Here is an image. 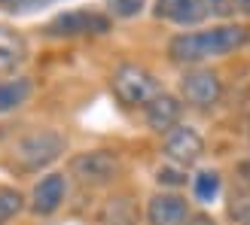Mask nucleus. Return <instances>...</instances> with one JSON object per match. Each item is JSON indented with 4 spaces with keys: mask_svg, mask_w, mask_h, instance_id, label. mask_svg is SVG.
I'll return each mask as SVG.
<instances>
[{
    "mask_svg": "<svg viewBox=\"0 0 250 225\" xmlns=\"http://www.w3.org/2000/svg\"><path fill=\"white\" fill-rule=\"evenodd\" d=\"M156 180H159V186H171V189H177V186H183V183H186V168L165 165V168H159Z\"/></svg>",
    "mask_w": 250,
    "mask_h": 225,
    "instance_id": "nucleus-18",
    "label": "nucleus"
},
{
    "mask_svg": "<svg viewBox=\"0 0 250 225\" xmlns=\"http://www.w3.org/2000/svg\"><path fill=\"white\" fill-rule=\"evenodd\" d=\"M238 180H241V189L250 192V158L238 161Z\"/></svg>",
    "mask_w": 250,
    "mask_h": 225,
    "instance_id": "nucleus-20",
    "label": "nucleus"
},
{
    "mask_svg": "<svg viewBox=\"0 0 250 225\" xmlns=\"http://www.w3.org/2000/svg\"><path fill=\"white\" fill-rule=\"evenodd\" d=\"M144 3L146 0H107V9L116 19H134L144 12Z\"/></svg>",
    "mask_w": 250,
    "mask_h": 225,
    "instance_id": "nucleus-17",
    "label": "nucleus"
},
{
    "mask_svg": "<svg viewBox=\"0 0 250 225\" xmlns=\"http://www.w3.org/2000/svg\"><path fill=\"white\" fill-rule=\"evenodd\" d=\"M162 149H165V158L171 165L189 168V165H195V161L202 158L205 140L198 137L195 128H189V125H174V128L165 134V140H162Z\"/></svg>",
    "mask_w": 250,
    "mask_h": 225,
    "instance_id": "nucleus-8",
    "label": "nucleus"
},
{
    "mask_svg": "<svg viewBox=\"0 0 250 225\" xmlns=\"http://www.w3.org/2000/svg\"><path fill=\"white\" fill-rule=\"evenodd\" d=\"M250 40V28L244 24H217L208 31L180 34L168 43V55L174 64H202L208 58H223L241 49Z\"/></svg>",
    "mask_w": 250,
    "mask_h": 225,
    "instance_id": "nucleus-1",
    "label": "nucleus"
},
{
    "mask_svg": "<svg viewBox=\"0 0 250 225\" xmlns=\"http://www.w3.org/2000/svg\"><path fill=\"white\" fill-rule=\"evenodd\" d=\"M223 189V180H220V173L217 170H202V173H195V180H192V192L198 201H214V198L220 195Z\"/></svg>",
    "mask_w": 250,
    "mask_h": 225,
    "instance_id": "nucleus-14",
    "label": "nucleus"
},
{
    "mask_svg": "<svg viewBox=\"0 0 250 225\" xmlns=\"http://www.w3.org/2000/svg\"><path fill=\"white\" fill-rule=\"evenodd\" d=\"M64 146H67V140L58 131H49V128L31 131L16 143V149H12V165L21 173H37V170L52 165V161L64 152Z\"/></svg>",
    "mask_w": 250,
    "mask_h": 225,
    "instance_id": "nucleus-2",
    "label": "nucleus"
},
{
    "mask_svg": "<svg viewBox=\"0 0 250 225\" xmlns=\"http://www.w3.org/2000/svg\"><path fill=\"white\" fill-rule=\"evenodd\" d=\"M64 195H67V177L64 173H46L31 192V210L37 216H52L55 210L64 204Z\"/></svg>",
    "mask_w": 250,
    "mask_h": 225,
    "instance_id": "nucleus-10",
    "label": "nucleus"
},
{
    "mask_svg": "<svg viewBox=\"0 0 250 225\" xmlns=\"http://www.w3.org/2000/svg\"><path fill=\"white\" fill-rule=\"evenodd\" d=\"M229 3L238 9V12H244V16H250V0H229Z\"/></svg>",
    "mask_w": 250,
    "mask_h": 225,
    "instance_id": "nucleus-21",
    "label": "nucleus"
},
{
    "mask_svg": "<svg viewBox=\"0 0 250 225\" xmlns=\"http://www.w3.org/2000/svg\"><path fill=\"white\" fill-rule=\"evenodd\" d=\"M226 213L235 225H250V192L247 189H238V192L229 195Z\"/></svg>",
    "mask_w": 250,
    "mask_h": 225,
    "instance_id": "nucleus-16",
    "label": "nucleus"
},
{
    "mask_svg": "<svg viewBox=\"0 0 250 225\" xmlns=\"http://www.w3.org/2000/svg\"><path fill=\"white\" fill-rule=\"evenodd\" d=\"M189 201L177 192H159L146 204V225H189Z\"/></svg>",
    "mask_w": 250,
    "mask_h": 225,
    "instance_id": "nucleus-9",
    "label": "nucleus"
},
{
    "mask_svg": "<svg viewBox=\"0 0 250 225\" xmlns=\"http://www.w3.org/2000/svg\"><path fill=\"white\" fill-rule=\"evenodd\" d=\"M31 92H34V82L28 76H16V79L0 82V116H3V112L19 110L21 104H28Z\"/></svg>",
    "mask_w": 250,
    "mask_h": 225,
    "instance_id": "nucleus-12",
    "label": "nucleus"
},
{
    "mask_svg": "<svg viewBox=\"0 0 250 225\" xmlns=\"http://www.w3.org/2000/svg\"><path fill=\"white\" fill-rule=\"evenodd\" d=\"M107 31H110V16L95 9H70L46 24L49 37H85V34H107Z\"/></svg>",
    "mask_w": 250,
    "mask_h": 225,
    "instance_id": "nucleus-6",
    "label": "nucleus"
},
{
    "mask_svg": "<svg viewBox=\"0 0 250 225\" xmlns=\"http://www.w3.org/2000/svg\"><path fill=\"white\" fill-rule=\"evenodd\" d=\"M9 12H31L37 6H46V3H52V0H0Z\"/></svg>",
    "mask_w": 250,
    "mask_h": 225,
    "instance_id": "nucleus-19",
    "label": "nucleus"
},
{
    "mask_svg": "<svg viewBox=\"0 0 250 225\" xmlns=\"http://www.w3.org/2000/svg\"><path fill=\"white\" fill-rule=\"evenodd\" d=\"M180 94L189 107L198 110H208L214 107L220 97H223V82L214 70L208 67H195V70H186L183 79H180Z\"/></svg>",
    "mask_w": 250,
    "mask_h": 225,
    "instance_id": "nucleus-7",
    "label": "nucleus"
},
{
    "mask_svg": "<svg viewBox=\"0 0 250 225\" xmlns=\"http://www.w3.org/2000/svg\"><path fill=\"white\" fill-rule=\"evenodd\" d=\"M220 9H223V0H156V16L162 21L180 24V28L202 24L210 16H217Z\"/></svg>",
    "mask_w": 250,
    "mask_h": 225,
    "instance_id": "nucleus-5",
    "label": "nucleus"
},
{
    "mask_svg": "<svg viewBox=\"0 0 250 225\" xmlns=\"http://www.w3.org/2000/svg\"><path fill=\"white\" fill-rule=\"evenodd\" d=\"M110 89H113L116 101L122 107H146L153 97L162 92L159 79L141 64H122L110 76Z\"/></svg>",
    "mask_w": 250,
    "mask_h": 225,
    "instance_id": "nucleus-3",
    "label": "nucleus"
},
{
    "mask_svg": "<svg viewBox=\"0 0 250 225\" xmlns=\"http://www.w3.org/2000/svg\"><path fill=\"white\" fill-rule=\"evenodd\" d=\"M119 155L110 149H92L70 158V177H77L83 186H110L119 177Z\"/></svg>",
    "mask_w": 250,
    "mask_h": 225,
    "instance_id": "nucleus-4",
    "label": "nucleus"
},
{
    "mask_svg": "<svg viewBox=\"0 0 250 225\" xmlns=\"http://www.w3.org/2000/svg\"><path fill=\"white\" fill-rule=\"evenodd\" d=\"M180 112H183V104L174 94H168V92H159L153 101L144 107L146 125L153 131H159V134H168L174 125H180Z\"/></svg>",
    "mask_w": 250,
    "mask_h": 225,
    "instance_id": "nucleus-11",
    "label": "nucleus"
},
{
    "mask_svg": "<svg viewBox=\"0 0 250 225\" xmlns=\"http://www.w3.org/2000/svg\"><path fill=\"white\" fill-rule=\"evenodd\" d=\"M24 207V198L12 186H0V225H6L12 216H19Z\"/></svg>",
    "mask_w": 250,
    "mask_h": 225,
    "instance_id": "nucleus-15",
    "label": "nucleus"
},
{
    "mask_svg": "<svg viewBox=\"0 0 250 225\" xmlns=\"http://www.w3.org/2000/svg\"><path fill=\"white\" fill-rule=\"evenodd\" d=\"M24 55H28V49H24L21 37L0 28V73H12L24 61Z\"/></svg>",
    "mask_w": 250,
    "mask_h": 225,
    "instance_id": "nucleus-13",
    "label": "nucleus"
}]
</instances>
